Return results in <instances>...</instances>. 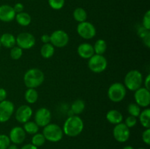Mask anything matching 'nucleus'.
I'll return each instance as SVG.
<instances>
[{
    "instance_id": "f257e3e1",
    "label": "nucleus",
    "mask_w": 150,
    "mask_h": 149,
    "mask_svg": "<svg viewBox=\"0 0 150 149\" xmlns=\"http://www.w3.org/2000/svg\"><path fill=\"white\" fill-rule=\"evenodd\" d=\"M84 128V124L79 115H73L69 116L65 120L63 125L62 130L64 134L70 137L79 136L83 131Z\"/></svg>"
},
{
    "instance_id": "f03ea898",
    "label": "nucleus",
    "mask_w": 150,
    "mask_h": 149,
    "mask_svg": "<svg viewBox=\"0 0 150 149\" xmlns=\"http://www.w3.org/2000/svg\"><path fill=\"white\" fill-rule=\"evenodd\" d=\"M45 74L38 68H31L23 75V83L27 89H37L43 83Z\"/></svg>"
},
{
    "instance_id": "7ed1b4c3",
    "label": "nucleus",
    "mask_w": 150,
    "mask_h": 149,
    "mask_svg": "<svg viewBox=\"0 0 150 149\" xmlns=\"http://www.w3.org/2000/svg\"><path fill=\"white\" fill-rule=\"evenodd\" d=\"M144 81L143 74L137 70L129 71L124 78V86L126 89L131 91H135L142 87Z\"/></svg>"
},
{
    "instance_id": "20e7f679",
    "label": "nucleus",
    "mask_w": 150,
    "mask_h": 149,
    "mask_svg": "<svg viewBox=\"0 0 150 149\" xmlns=\"http://www.w3.org/2000/svg\"><path fill=\"white\" fill-rule=\"evenodd\" d=\"M42 134L48 141L51 143H58L62 140L64 132L62 128L58 124L50 123L43 127Z\"/></svg>"
},
{
    "instance_id": "39448f33",
    "label": "nucleus",
    "mask_w": 150,
    "mask_h": 149,
    "mask_svg": "<svg viewBox=\"0 0 150 149\" xmlns=\"http://www.w3.org/2000/svg\"><path fill=\"white\" fill-rule=\"evenodd\" d=\"M108 97L111 102L118 103L124 100L127 95V89L123 83H114L109 86L108 89Z\"/></svg>"
},
{
    "instance_id": "423d86ee",
    "label": "nucleus",
    "mask_w": 150,
    "mask_h": 149,
    "mask_svg": "<svg viewBox=\"0 0 150 149\" xmlns=\"http://www.w3.org/2000/svg\"><path fill=\"white\" fill-rule=\"evenodd\" d=\"M108 67V61L103 55L94 54L89 59L88 67L94 73H101Z\"/></svg>"
},
{
    "instance_id": "0eeeda50",
    "label": "nucleus",
    "mask_w": 150,
    "mask_h": 149,
    "mask_svg": "<svg viewBox=\"0 0 150 149\" xmlns=\"http://www.w3.org/2000/svg\"><path fill=\"white\" fill-rule=\"evenodd\" d=\"M69 40L70 37L68 34L61 29L54 31L50 35V43L52 44L55 48H64L67 45Z\"/></svg>"
},
{
    "instance_id": "6e6552de",
    "label": "nucleus",
    "mask_w": 150,
    "mask_h": 149,
    "mask_svg": "<svg viewBox=\"0 0 150 149\" xmlns=\"http://www.w3.org/2000/svg\"><path fill=\"white\" fill-rule=\"evenodd\" d=\"M76 31L78 34L84 39H92V38L95 37L97 33L95 26L92 23L86 20L79 23Z\"/></svg>"
},
{
    "instance_id": "1a4fd4ad",
    "label": "nucleus",
    "mask_w": 150,
    "mask_h": 149,
    "mask_svg": "<svg viewBox=\"0 0 150 149\" xmlns=\"http://www.w3.org/2000/svg\"><path fill=\"white\" fill-rule=\"evenodd\" d=\"M16 45L22 50H29L33 48L36 43V39L29 32H21L16 37Z\"/></svg>"
},
{
    "instance_id": "9d476101",
    "label": "nucleus",
    "mask_w": 150,
    "mask_h": 149,
    "mask_svg": "<svg viewBox=\"0 0 150 149\" xmlns=\"http://www.w3.org/2000/svg\"><path fill=\"white\" fill-rule=\"evenodd\" d=\"M15 112V105L10 100L0 102V123H6L11 118Z\"/></svg>"
},
{
    "instance_id": "9b49d317",
    "label": "nucleus",
    "mask_w": 150,
    "mask_h": 149,
    "mask_svg": "<svg viewBox=\"0 0 150 149\" xmlns=\"http://www.w3.org/2000/svg\"><path fill=\"white\" fill-rule=\"evenodd\" d=\"M114 138L119 143H125L129 140L130 136V130L123 122L115 125L113 129Z\"/></svg>"
},
{
    "instance_id": "f8f14e48",
    "label": "nucleus",
    "mask_w": 150,
    "mask_h": 149,
    "mask_svg": "<svg viewBox=\"0 0 150 149\" xmlns=\"http://www.w3.org/2000/svg\"><path fill=\"white\" fill-rule=\"evenodd\" d=\"M34 121L39 127H44L51 121V112L46 108H40L37 110L34 115Z\"/></svg>"
},
{
    "instance_id": "ddd939ff",
    "label": "nucleus",
    "mask_w": 150,
    "mask_h": 149,
    "mask_svg": "<svg viewBox=\"0 0 150 149\" xmlns=\"http://www.w3.org/2000/svg\"><path fill=\"white\" fill-rule=\"evenodd\" d=\"M135 103L141 108H146L150 105L149 90L144 87H141L134 91Z\"/></svg>"
},
{
    "instance_id": "4468645a",
    "label": "nucleus",
    "mask_w": 150,
    "mask_h": 149,
    "mask_svg": "<svg viewBox=\"0 0 150 149\" xmlns=\"http://www.w3.org/2000/svg\"><path fill=\"white\" fill-rule=\"evenodd\" d=\"M33 115V110L29 105H23L18 107L15 112L16 120L20 124H24L30 121Z\"/></svg>"
},
{
    "instance_id": "2eb2a0df",
    "label": "nucleus",
    "mask_w": 150,
    "mask_h": 149,
    "mask_svg": "<svg viewBox=\"0 0 150 149\" xmlns=\"http://www.w3.org/2000/svg\"><path fill=\"white\" fill-rule=\"evenodd\" d=\"M26 133L25 132L24 129L23 127H14L10 129V133H9V138L11 143H13L15 145H20L24 142L26 139Z\"/></svg>"
},
{
    "instance_id": "dca6fc26",
    "label": "nucleus",
    "mask_w": 150,
    "mask_h": 149,
    "mask_svg": "<svg viewBox=\"0 0 150 149\" xmlns=\"http://www.w3.org/2000/svg\"><path fill=\"white\" fill-rule=\"evenodd\" d=\"M16 12L12 6L2 4L0 6V20L4 23H10L16 18Z\"/></svg>"
},
{
    "instance_id": "f3484780",
    "label": "nucleus",
    "mask_w": 150,
    "mask_h": 149,
    "mask_svg": "<svg viewBox=\"0 0 150 149\" xmlns=\"http://www.w3.org/2000/svg\"><path fill=\"white\" fill-rule=\"evenodd\" d=\"M78 55L83 59H89L95 54L93 45L89 42H83L77 48Z\"/></svg>"
},
{
    "instance_id": "a211bd4d",
    "label": "nucleus",
    "mask_w": 150,
    "mask_h": 149,
    "mask_svg": "<svg viewBox=\"0 0 150 149\" xmlns=\"http://www.w3.org/2000/svg\"><path fill=\"white\" fill-rule=\"evenodd\" d=\"M105 118L110 124H114V125H117L123 121V115L122 112L115 109L108 110L105 115Z\"/></svg>"
},
{
    "instance_id": "6ab92c4d",
    "label": "nucleus",
    "mask_w": 150,
    "mask_h": 149,
    "mask_svg": "<svg viewBox=\"0 0 150 149\" xmlns=\"http://www.w3.org/2000/svg\"><path fill=\"white\" fill-rule=\"evenodd\" d=\"M0 42L1 46L6 48H12L16 45V38L13 34L4 33L0 37Z\"/></svg>"
},
{
    "instance_id": "aec40b11",
    "label": "nucleus",
    "mask_w": 150,
    "mask_h": 149,
    "mask_svg": "<svg viewBox=\"0 0 150 149\" xmlns=\"http://www.w3.org/2000/svg\"><path fill=\"white\" fill-rule=\"evenodd\" d=\"M85 108H86V104L83 100L81 99H78L75 100L72 103L70 106V111L73 115H80L84 111Z\"/></svg>"
},
{
    "instance_id": "412c9836",
    "label": "nucleus",
    "mask_w": 150,
    "mask_h": 149,
    "mask_svg": "<svg viewBox=\"0 0 150 149\" xmlns=\"http://www.w3.org/2000/svg\"><path fill=\"white\" fill-rule=\"evenodd\" d=\"M15 19L16 22L21 26H28L32 22V17L26 12L16 13Z\"/></svg>"
},
{
    "instance_id": "4be33fe9",
    "label": "nucleus",
    "mask_w": 150,
    "mask_h": 149,
    "mask_svg": "<svg viewBox=\"0 0 150 149\" xmlns=\"http://www.w3.org/2000/svg\"><path fill=\"white\" fill-rule=\"evenodd\" d=\"M55 53V47L51 43H45L42 45L40 48V55L45 59L51 58Z\"/></svg>"
},
{
    "instance_id": "5701e85b",
    "label": "nucleus",
    "mask_w": 150,
    "mask_h": 149,
    "mask_svg": "<svg viewBox=\"0 0 150 149\" xmlns=\"http://www.w3.org/2000/svg\"><path fill=\"white\" fill-rule=\"evenodd\" d=\"M140 124L144 129L150 128V109L146 108L142 111H141L139 116Z\"/></svg>"
},
{
    "instance_id": "b1692460",
    "label": "nucleus",
    "mask_w": 150,
    "mask_h": 149,
    "mask_svg": "<svg viewBox=\"0 0 150 149\" xmlns=\"http://www.w3.org/2000/svg\"><path fill=\"white\" fill-rule=\"evenodd\" d=\"M39 94L36 89H27L24 93V99L28 104H35L38 102Z\"/></svg>"
},
{
    "instance_id": "393cba45",
    "label": "nucleus",
    "mask_w": 150,
    "mask_h": 149,
    "mask_svg": "<svg viewBox=\"0 0 150 149\" xmlns=\"http://www.w3.org/2000/svg\"><path fill=\"white\" fill-rule=\"evenodd\" d=\"M73 16L76 21L81 23V22L86 21L87 19V13L82 7H77L73 11Z\"/></svg>"
},
{
    "instance_id": "a878e982",
    "label": "nucleus",
    "mask_w": 150,
    "mask_h": 149,
    "mask_svg": "<svg viewBox=\"0 0 150 149\" xmlns=\"http://www.w3.org/2000/svg\"><path fill=\"white\" fill-rule=\"evenodd\" d=\"M95 54L98 55H103L107 50V43L104 39H99L95 42L93 45Z\"/></svg>"
},
{
    "instance_id": "bb28decb",
    "label": "nucleus",
    "mask_w": 150,
    "mask_h": 149,
    "mask_svg": "<svg viewBox=\"0 0 150 149\" xmlns=\"http://www.w3.org/2000/svg\"><path fill=\"white\" fill-rule=\"evenodd\" d=\"M23 129H24L25 132L26 134L33 135V134H36V133H38L39 131L40 127H38V125L35 121H29L23 124Z\"/></svg>"
},
{
    "instance_id": "cd10ccee",
    "label": "nucleus",
    "mask_w": 150,
    "mask_h": 149,
    "mask_svg": "<svg viewBox=\"0 0 150 149\" xmlns=\"http://www.w3.org/2000/svg\"><path fill=\"white\" fill-rule=\"evenodd\" d=\"M45 141H46V140H45L42 133H36V134H33L32 137V144L37 148L43 145Z\"/></svg>"
},
{
    "instance_id": "c85d7f7f",
    "label": "nucleus",
    "mask_w": 150,
    "mask_h": 149,
    "mask_svg": "<svg viewBox=\"0 0 150 149\" xmlns=\"http://www.w3.org/2000/svg\"><path fill=\"white\" fill-rule=\"evenodd\" d=\"M127 110L129 115L138 118L139 116V114H140L142 110H141V107H139L137 104L135 103V102H132V103H130L127 105Z\"/></svg>"
},
{
    "instance_id": "c756f323",
    "label": "nucleus",
    "mask_w": 150,
    "mask_h": 149,
    "mask_svg": "<svg viewBox=\"0 0 150 149\" xmlns=\"http://www.w3.org/2000/svg\"><path fill=\"white\" fill-rule=\"evenodd\" d=\"M10 56L12 59L13 60L20 59L22 57V56H23V50L21 48H19L18 46L16 45V46L10 48Z\"/></svg>"
},
{
    "instance_id": "7c9ffc66",
    "label": "nucleus",
    "mask_w": 150,
    "mask_h": 149,
    "mask_svg": "<svg viewBox=\"0 0 150 149\" xmlns=\"http://www.w3.org/2000/svg\"><path fill=\"white\" fill-rule=\"evenodd\" d=\"M48 2L53 10H59L64 7L65 0H48Z\"/></svg>"
},
{
    "instance_id": "2f4dec72",
    "label": "nucleus",
    "mask_w": 150,
    "mask_h": 149,
    "mask_svg": "<svg viewBox=\"0 0 150 149\" xmlns=\"http://www.w3.org/2000/svg\"><path fill=\"white\" fill-rule=\"evenodd\" d=\"M11 142L8 135L4 134H0V149H7Z\"/></svg>"
},
{
    "instance_id": "473e14b6",
    "label": "nucleus",
    "mask_w": 150,
    "mask_h": 149,
    "mask_svg": "<svg viewBox=\"0 0 150 149\" xmlns=\"http://www.w3.org/2000/svg\"><path fill=\"white\" fill-rule=\"evenodd\" d=\"M142 26L146 30H150V10H147L142 19Z\"/></svg>"
},
{
    "instance_id": "72a5a7b5",
    "label": "nucleus",
    "mask_w": 150,
    "mask_h": 149,
    "mask_svg": "<svg viewBox=\"0 0 150 149\" xmlns=\"http://www.w3.org/2000/svg\"><path fill=\"white\" fill-rule=\"evenodd\" d=\"M137 118H136V117L134 116H132V115H129V116H127V118H125L124 124H125L129 129H130L134 127L137 124Z\"/></svg>"
},
{
    "instance_id": "f704fd0d",
    "label": "nucleus",
    "mask_w": 150,
    "mask_h": 149,
    "mask_svg": "<svg viewBox=\"0 0 150 149\" xmlns=\"http://www.w3.org/2000/svg\"><path fill=\"white\" fill-rule=\"evenodd\" d=\"M142 138L145 144H146L147 145H150V128L145 129L144 131L142 132Z\"/></svg>"
},
{
    "instance_id": "c9c22d12",
    "label": "nucleus",
    "mask_w": 150,
    "mask_h": 149,
    "mask_svg": "<svg viewBox=\"0 0 150 149\" xmlns=\"http://www.w3.org/2000/svg\"><path fill=\"white\" fill-rule=\"evenodd\" d=\"M13 9H14L16 13H21V12H23V10H24V6L22 3L18 2L13 6Z\"/></svg>"
},
{
    "instance_id": "e433bc0d",
    "label": "nucleus",
    "mask_w": 150,
    "mask_h": 149,
    "mask_svg": "<svg viewBox=\"0 0 150 149\" xmlns=\"http://www.w3.org/2000/svg\"><path fill=\"white\" fill-rule=\"evenodd\" d=\"M7 92L3 88H0V102H2V101L5 100L7 99Z\"/></svg>"
},
{
    "instance_id": "4c0bfd02",
    "label": "nucleus",
    "mask_w": 150,
    "mask_h": 149,
    "mask_svg": "<svg viewBox=\"0 0 150 149\" xmlns=\"http://www.w3.org/2000/svg\"><path fill=\"white\" fill-rule=\"evenodd\" d=\"M142 39H143L144 45H146L148 48H150V34H149V32H148L146 35H144V36L142 37Z\"/></svg>"
},
{
    "instance_id": "58836bf2",
    "label": "nucleus",
    "mask_w": 150,
    "mask_h": 149,
    "mask_svg": "<svg viewBox=\"0 0 150 149\" xmlns=\"http://www.w3.org/2000/svg\"><path fill=\"white\" fill-rule=\"evenodd\" d=\"M41 42L43 44L45 43H49L50 42V35L48 34H44L41 36L40 37Z\"/></svg>"
},
{
    "instance_id": "ea45409f",
    "label": "nucleus",
    "mask_w": 150,
    "mask_h": 149,
    "mask_svg": "<svg viewBox=\"0 0 150 149\" xmlns=\"http://www.w3.org/2000/svg\"><path fill=\"white\" fill-rule=\"evenodd\" d=\"M143 83L144 84V88L149 90V85H150V74H147L146 77H145L144 80L143 81Z\"/></svg>"
},
{
    "instance_id": "a19ab883",
    "label": "nucleus",
    "mask_w": 150,
    "mask_h": 149,
    "mask_svg": "<svg viewBox=\"0 0 150 149\" xmlns=\"http://www.w3.org/2000/svg\"><path fill=\"white\" fill-rule=\"evenodd\" d=\"M21 149H38V148L35 147L32 143H29V144H26L22 146Z\"/></svg>"
},
{
    "instance_id": "79ce46f5",
    "label": "nucleus",
    "mask_w": 150,
    "mask_h": 149,
    "mask_svg": "<svg viewBox=\"0 0 150 149\" xmlns=\"http://www.w3.org/2000/svg\"><path fill=\"white\" fill-rule=\"evenodd\" d=\"M7 149H18V147H17V145H15V144H10V145L8 146V148H7Z\"/></svg>"
},
{
    "instance_id": "37998d69",
    "label": "nucleus",
    "mask_w": 150,
    "mask_h": 149,
    "mask_svg": "<svg viewBox=\"0 0 150 149\" xmlns=\"http://www.w3.org/2000/svg\"><path fill=\"white\" fill-rule=\"evenodd\" d=\"M122 149H135V148L131 145H126V146H125Z\"/></svg>"
},
{
    "instance_id": "c03bdc74",
    "label": "nucleus",
    "mask_w": 150,
    "mask_h": 149,
    "mask_svg": "<svg viewBox=\"0 0 150 149\" xmlns=\"http://www.w3.org/2000/svg\"><path fill=\"white\" fill-rule=\"evenodd\" d=\"M138 149H146V148H139Z\"/></svg>"
},
{
    "instance_id": "a18cd8bd",
    "label": "nucleus",
    "mask_w": 150,
    "mask_h": 149,
    "mask_svg": "<svg viewBox=\"0 0 150 149\" xmlns=\"http://www.w3.org/2000/svg\"><path fill=\"white\" fill-rule=\"evenodd\" d=\"M1 42H0V48H1Z\"/></svg>"
}]
</instances>
